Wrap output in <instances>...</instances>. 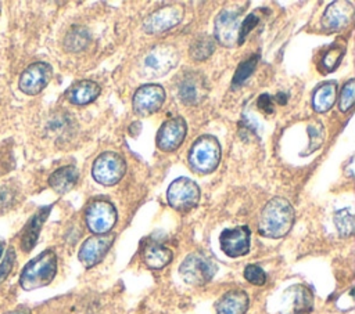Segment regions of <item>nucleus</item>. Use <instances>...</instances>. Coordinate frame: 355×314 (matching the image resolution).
Listing matches in <instances>:
<instances>
[{
    "mask_svg": "<svg viewBox=\"0 0 355 314\" xmlns=\"http://www.w3.org/2000/svg\"><path fill=\"white\" fill-rule=\"evenodd\" d=\"M293 224L294 209L291 203L282 196H276L262 207L258 220V231L262 237L276 239L288 234Z\"/></svg>",
    "mask_w": 355,
    "mask_h": 314,
    "instance_id": "obj_1",
    "label": "nucleus"
},
{
    "mask_svg": "<svg viewBox=\"0 0 355 314\" xmlns=\"http://www.w3.org/2000/svg\"><path fill=\"white\" fill-rule=\"evenodd\" d=\"M57 273V256L47 249L33 257L22 270L19 284L25 290H33L49 285Z\"/></svg>",
    "mask_w": 355,
    "mask_h": 314,
    "instance_id": "obj_2",
    "label": "nucleus"
},
{
    "mask_svg": "<svg viewBox=\"0 0 355 314\" xmlns=\"http://www.w3.org/2000/svg\"><path fill=\"white\" fill-rule=\"evenodd\" d=\"M220 160V145L214 136L198 137L189 151L190 167L200 173L208 174L214 172Z\"/></svg>",
    "mask_w": 355,
    "mask_h": 314,
    "instance_id": "obj_3",
    "label": "nucleus"
},
{
    "mask_svg": "<svg viewBox=\"0 0 355 314\" xmlns=\"http://www.w3.org/2000/svg\"><path fill=\"white\" fill-rule=\"evenodd\" d=\"M179 53L172 44H158L150 48L140 61V75L159 77L176 66Z\"/></svg>",
    "mask_w": 355,
    "mask_h": 314,
    "instance_id": "obj_4",
    "label": "nucleus"
},
{
    "mask_svg": "<svg viewBox=\"0 0 355 314\" xmlns=\"http://www.w3.org/2000/svg\"><path fill=\"white\" fill-rule=\"evenodd\" d=\"M215 261L202 252H193L184 257L179 274L186 284L201 286L208 284L216 273Z\"/></svg>",
    "mask_w": 355,
    "mask_h": 314,
    "instance_id": "obj_5",
    "label": "nucleus"
},
{
    "mask_svg": "<svg viewBox=\"0 0 355 314\" xmlns=\"http://www.w3.org/2000/svg\"><path fill=\"white\" fill-rule=\"evenodd\" d=\"M200 198L201 191L198 185L187 177H179L173 180L166 191L168 203L178 212L191 210L198 205Z\"/></svg>",
    "mask_w": 355,
    "mask_h": 314,
    "instance_id": "obj_6",
    "label": "nucleus"
},
{
    "mask_svg": "<svg viewBox=\"0 0 355 314\" xmlns=\"http://www.w3.org/2000/svg\"><path fill=\"white\" fill-rule=\"evenodd\" d=\"M126 165L125 159L116 152H103L93 163L92 174L94 180L105 187L115 185L125 174Z\"/></svg>",
    "mask_w": 355,
    "mask_h": 314,
    "instance_id": "obj_7",
    "label": "nucleus"
},
{
    "mask_svg": "<svg viewBox=\"0 0 355 314\" xmlns=\"http://www.w3.org/2000/svg\"><path fill=\"white\" fill-rule=\"evenodd\" d=\"M116 210L114 205L104 199L93 201L85 213L86 225L94 235L108 234L116 223Z\"/></svg>",
    "mask_w": 355,
    "mask_h": 314,
    "instance_id": "obj_8",
    "label": "nucleus"
},
{
    "mask_svg": "<svg viewBox=\"0 0 355 314\" xmlns=\"http://www.w3.org/2000/svg\"><path fill=\"white\" fill-rule=\"evenodd\" d=\"M243 8H225L215 18V39L225 47H233L239 41L240 17Z\"/></svg>",
    "mask_w": 355,
    "mask_h": 314,
    "instance_id": "obj_9",
    "label": "nucleus"
},
{
    "mask_svg": "<svg viewBox=\"0 0 355 314\" xmlns=\"http://www.w3.org/2000/svg\"><path fill=\"white\" fill-rule=\"evenodd\" d=\"M165 101V90L159 84H143L140 86L132 100L133 111L140 116H148L157 112Z\"/></svg>",
    "mask_w": 355,
    "mask_h": 314,
    "instance_id": "obj_10",
    "label": "nucleus"
},
{
    "mask_svg": "<svg viewBox=\"0 0 355 314\" xmlns=\"http://www.w3.org/2000/svg\"><path fill=\"white\" fill-rule=\"evenodd\" d=\"M53 69L47 62L37 61L29 65L21 75L18 87L22 93L28 95L39 94L50 82Z\"/></svg>",
    "mask_w": 355,
    "mask_h": 314,
    "instance_id": "obj_11",
    "label": "nucleus"
},
{
    "mask_svg": "<svg viewBox=\"0 0 355 314\" xmlns=\"http://www.w3.org/2000/svg\"><path fill=\"white\" fill-rule=\"evenodd\" d=\"M114 239H115V235L111 234V232L89 237L82 243V246L79 249V253H78L79 261L86 268H90V267L96 266L108 253L111 245L114 243Z\"/></svg>",
    "mask_w": 355,
    "mask_h": 314,
    "instance_id": "obj_12",
    "label": "nucleus"
},
{
    "mask_svg": "<svg viewBox=\"0 0 355 314\" xmlns=\"http://www.w3.org/2000/svg\"><path fill=\"white\" fill-rule=\"evenodd\" d=\"M186 131L187 124L182 116H175L164 122L155 137L157 147L164 152L178 149L186 137Z\"/></svg>",
    "mask_w": 355,
    "mask_h": 314,
    "instance_id": "obj_13",
    "label": "nucleus"
},
{
    "mask_svg": "<svg viewBox=\"0 0 355 314\" xmlns=\"http://www.w3.org/2000/svg\"><path fill=\"white\" fill-rule=\"evenodd\" d=\"M251 231L247 225H239L234 228H226L219 237L220 249L229 257H240L250 250Z\"/></svg>",
    "mask_w": 355,
    "mask_h": 314,
    "instance_id": "obj_14",
    "label": "nucleus"
},
{
    "mask_svg": "<svg viewBox=\"0 0 355 314\" xmlns=\"http://www.w3.org/2000/svg\"><path fill=\"white\" fill-rule=\"evenodd\" d=\"M183 18L182 6H165L151 12L143 24V29L147 33H162L176 26Z\"/></svg>",
    "mask_w": 355,
    "mask_h": 314,
    "instance_id": "obj_15",
    "label": "nucleus"
},
{
    "mask_svg": "<svg viewBox=\"0 0 355 314\" xmlns=\"http://www.w3.org/2000/svg\"><path fill=\"white\" fill-rule=\"evenodd\" d=\"M354 6L349 1L337 0L327 6L322 17V26L326 30H340L345 28L354 18Z\"/></svg>",
    "mask_w": 355,
    "mask_h": 314,
    "instance_id": "obj_16",
    "label": "nucleus"
},
{
    "mask_svg": "<svg viewBox=\"0 0 355 314\" xmlns=\"http://www.w3.org/2000/svg\"><path fill=\"white\" fill-rule=\"evenodd\" d=\"M207 82L198 72L186 73L178 86L179 98L187 105H194L202 101L207 95Z\"/></svg>",
    "mask_w": 355,
    "mask_h": 314,
    "instance_id": "obj_17",
    "label": "nucleus"
},
{
    "mask_svg": "<svg viewBox=\"0 0 355 314\" xmlns=\"http://www.w3.org/2000/svg\"><path fill=\"white\" fill-rule=\"evenodd\" d=\"M248 304V295L241 289H233L219 297L215 311L216 314H245Z\"/></svg>",
    "mask_w": 355,
    "mask_h": 314,
    "instance_id": "obj_18",
    "label": "nucleus"
},
{
    "mask_svg": "<svg viewBox=\"0 0 355 314\" xmlns=\"http://www.w3.org/2000/svg\"><path fill=\"white\" fill-rule=\"evenodd\" d=\"M51 210V206H43L40 207L31 219L29 221L26 223L24 231H22V237H21V248L25 250V252H29L33 249V246L36 245L37 242V238H39V234H40V230H42V225L43 223L46 221L49 213Z\"/></svg>",
    "mask_w": 355,
    "mask_h": 314,
    "instance_id": "obj_19",
    "label": "nucleus"
},
{
    "mask_svg": "<svg viewBox=\"0 0 355 314\" xmlns=\"http://www.w3.org/2000/svg\"><path fill=\"white\" fill-rule=\"evenodd\" d=\"M100 94V86L93 80H80L73 83L68 91L67 98L75 105H86L93 102Z\"/></svg>",
    "mask_w": 355,
    "mask_h": 314,
    "instance_id": "obj_20",
    "label": "nucleus"
},
{
    "mask_svg": "<svg viewBox=\"0 0 355 314\" xmlns=\"http://www.w3.org/2000/svg\"><path fill=\"white\" fill-rule=\"evenodd\" d=\"M78 177H79L78 169L72 165H68L54 170L49 177V184L57 194H65L75 187Z\"/></svg>",
    "mask_w": 355,
    "mask_h": 314,
    "instance_id": "obj_21",
    "label": "nucleus"
},
{
    "mask_svg": "<svg viewBox=\"0 0 355 314\" xmlns=\"http://www.w3.org/2000/svg\"><path fill=\"white\" fill-rule=\"evenodd\" d=\"M172 257H173L172 250L157 242L148 243L143 250L144 264L153 270L164 268L172 261Z\"/></svg>",
    "mask_w": 355,
    "mask_h": 314,
    "instance_id": "obj_22",
    "label": "nucleus"
},
{
    "mask_svg": "<svg viewBox=\"0 0 355 314\" xmlns=\"http://www.w3.org/2000/svg\"><path fill=\"white\" fill-rule=\"evenodd\" d=\"M337 86L334 82H326L316 87L312 95V107L316 112H327L336 102Z\"/></svg>",
    "mask_w": 355,
    "mask_h": 314,
    "instance_id": "obj_23",
    "label": "nucleus"
},
{
    "mask_svg": "<svg viewBox=\"0 0 355 314\" xmlns=\"http://www.w3.org/2000/svg\"><path fill=\"white\" fill-rule=\"evenodd\" d=\"M290 292L294 295V314H308L313 304L312 292L304 285H295L290 288Z\"/></svg>",
    "mask_w": 355,
    "mask_h": 314,
    "instance_id": "obj_24",
    "label": "nucleus"
},
{
    "mask_svg": "<svg viewBox=\"0 0 355 314\" xmlns=\"http://www.w3.org/2000/svg\"><path fill=\"white\" fill-rule=\"evenodd\" d=\"M214 50H215L214 39L208 35H201L193 41L190 47V55L196 61H202L208 58L214 53Z\"/></svg>",
    "mask_w": 355,
    "mask_h": 314,
    "instance_id": "obj_25",
    "label": "nucleus"
},
{
    "mask_svg": "<svg viewBox=\"0 0 355 314\" xmlns=\"http://www.w3.org/2000/svg\"><path fill=\"white\" fill-rule=\"evenodd\" d=\"M258 64V57L257 55H251L250 58H247L245 61H243L237 69L236 73L233 75L232 79V89H239L240 86H243V83L251 76V73L255 71Z\"/></svg>",
    "mask_w": 355,
    "mask_h": 314,
    "instance_id": "obj_26",
    "label": "nucleus"
},
{
    "mask_svg": "<svg viewBox=\"0 0 355 314\" xmlns=\"http://www.w3.org/2000/svg\"><path fill=\"white\" fill-rule=\"evenodd\" d=\"M334 224L341 237H351L354 232V214L351 209H341L334 213Z\"/></svg>",
    "mask_w": 355,
    "mask_h": 314,
    "instance_id": "obj_27",
    "label": "nucleus"
},
{
    "mask_svg": "<svg viewBox=\"0 0 355 314\" xmlns=\"http://www.w3.org/2000/svg\"><path fill=\"white\" fill-rule=\"evenodd\" d=\"M89 41V35L83 28H75L69 30L65 37V48L69 51H79L86 47Z\"/></svg>",
    "mask_w": 355,
    "mask_h": 314,
    "instance_id": "obj_28",
    "label": "nucleus"
},
{
    "mask_svg": "<svg viewBox=\"0 0 355 314\" xmlns=\"http://www.w3.org/2000/svg\"><path fill=\"white\" fill-rule=\"evenodd\" d=\"M308 134H309V145L306 148L308 152H313L315 149H318L323 140H324V127L320 122L313 120L309 126H308Z\"/></svg>",
    "mask_w": 355,
    "mask_h": 314,
    "instance_id": "obj_29",
    "label": "nucleus"
},
{
    "mask_svg": "<svg viewBox=\"0 0 355 314\" xmlns=\"http://www.w3.org/2000/svg\"><path fill=\"white\" fill-rule=\"evenodd\" d=\"M344 55V48L343 47H331L330 50H327L322 58V65H323V69L326 72H330L333 69H336L341 61Z\"/></svg>",
    "mask_w": 355,
    "mask_h": 314,
    "instance_id": "obj_30",
    "label": "nucleus"
},
{
    "mask_svg": "<svg viewBox=\"0 0 355 314\" xmlns=\"http://www.w3.org/2000/svg\"><path fill=\"white\" fill-rule=\"evenodd\" d=\"M354 87H355V80L354 79H349L343 90H341V94H340V98H338V107H340V111L343 112H347L352 108L354 105Z\"/></svg>",
    "mask_w": 355,
    "mask_h": 314,
    "instance_id": "obj_31",
    "label": "nucleus"
},
{
    "mask_svg": "<svg viewBox=\"0 0 355 314\" xmlns=\"http://www.w3.org/2000/svg\"><path fill=\"white\" fill-rule=\"evenodd\" d=\"M244 278L252 284V285H263L266 282V274L265 271L257 266V264H248L245 268H244Z\"/></svg>",
    "mask_w": 355,
    "mask_h": 314,
    "instance_id": "obj_32",
    "label": "nucleus"
},
{
    "mask_svg": "<svg viewBox=\"0 0 355 314\" xmlns=\"http://www.w3.org/2000/svg\"><path fill=\"white\" fill-rule=\"evenodd\" d=\"M258 21H259V18H258V15H257L255 12H252V14H250V15H247V17L244 18V21L240 24L239 41H237V44H241V43L245 40L247 35L255 28V25L258 24Z\"/></svg>",
    "mask_w": 355,
    "mask_h": 314,
    "instance_id": "obj_33",
    "label": "nucleus"
},
{
    "mask_svg": "<svg viewBox=\"0 0 355 314\" xmlns=\"http://www.w3.org/2000/svg\"><path fill=\"white\" fill-rule=\"evenodd\" d=\"M14 261H15V250L12 248H8L7 252H6V256L0 264V282L3 279L7 278V275L10 274V271L12 270V266H14Z\"/></svg>",
    "mask_w": 355,
    "mask_h": 314,
    "instance_id": "obj_34",
    "label": "nucleus"
},
{
    "mask_svg": "<svg viewBox=\"0 0 355 314\" xmlns=\"http://www.w3.org/2000/svg\"><path fill=\"white\" fill-rule=\"evenodd\" d=\"M258 107L266 112V113H270L273 111V107H272V98L268 95V94H262L259 98H258Z\"/></svg>",
    "mask_w": 355,
    "mask_h": 314,
    "instance_id": "obj_35",
    "label": "nucleus"
},
{
    "mask_svg": "<svg viewBox=\"0 0 355 314\" xmlns=\"http://www.w3.org/2000/svg\"><path fill=\"white\" fill-rule=\"evenodd\" d=\"M7 314H29V310H28V308L21 307V308L14 310V311H10V313H7Z\"/></svg>",
    "mask_w": 355,
    "mask_h": 314,
    "instance_id": "obj_36",
    "label": "nucleus"
},
{
    "mask_svg": "<svg viewBox=\"0 0 355 314\" xmlns=\"http://www.w3.org/2000/svg\"><path fill=\"white\" fill-rule=\"evenodd\" d=\"M276 100H277L280 104H284V102H286V95H284V94H277Z\"/></svg>",
    "mask_w": 355,
    "mask_h": 314,
    "instance_id": "obj_37",
    "label": "nucleus"
},
{
    "mask_svg": "<svg viewBox=\"0 0 355 314\" xmlns=\"http://www.w3.org/2000/svg\"><path fill=\"white\" fill-rule=\"evenodd\" d=\"M3 250H4V242H3V241H0V257H1Z\"/></svg>",
    "mask_w": 355,
    "mask_h": 314,
    "instance_id": "obj_38",
    "label": "nucleus"
}]
</instances>
